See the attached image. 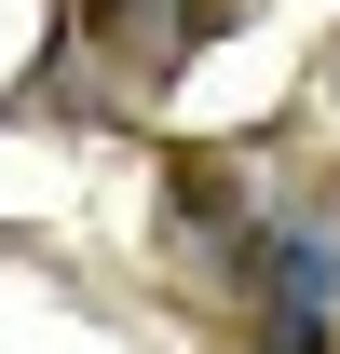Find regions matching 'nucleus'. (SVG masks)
Here are the masks:
<instances>
[{"mask_svg":"<svg viewBox=\"0 0 340 354\" xmlns=\"http://www.w3.org/2000/svg\"><path fill=\"white\" fill-rule=\"evenodd\" d=\"M258 354H340V327L313 300H272V341H258Z\"/></svg>","mask_w":340,"mask_h":354,"instance_id":"f257e3e1","label":"nucleus"}]
</instances>
